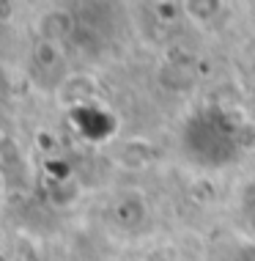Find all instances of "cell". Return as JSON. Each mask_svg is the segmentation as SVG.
Masks as SVG:
<instances>
[{
    "mask_svg": "<svg viewBox=\"0 0 255 261\" xmlns=\"http://www.w3.org/2000/svg\"><path fill=\"white\" fill-rule=\"evenodd\" d=\"M6 187H9V185H6V173L0 171V201L6 198Z\"/></svg>",
    "mask_w": 255,
    "mask_h": 261,
    "instance_id": "cell-1",
    "label": "cell"
}]
</instances>
